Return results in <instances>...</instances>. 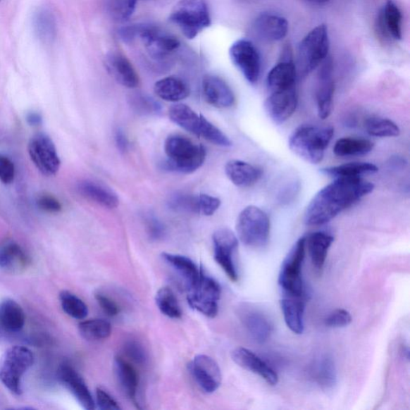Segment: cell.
<instances>
[{"label": "cell", "mask_w": 410, "mask_h": 410, "mask_svg": "<svg viewBox=\"0 0 410 410\" xmlns=\"http://www.w3.org/2000/svg\"><path fill=\"white\" fill-rule=\"evenodd\" d=\"M115 139L117 148H118L120 151L125 152L128 148V140L124 132L120 130H117Z\"/></svg>", "instance_id": "obj_53"}, {"label": "cell", "mask_w": 410, "mask_h": 410, "mask_svg": "<svg viewBox=\"0 0 410 410\" xmlns=\"http://www.w3.org/2000/svg\"><path fill=\"white\" fill-rule=\"evenodd\" d=\"M96 405L101 410H119L121 407L119 403L111 396L108 392L98 387L96 390Z\"/></svg>", "instance_id": "obj_50"}, {"label": "cell", "mask_w": 410, "mask_h": 410, "mask_svg": "<svg viewBox=\"0 0 410 410\" xmlns=\"http://www.w3.org/2000/svg\"><path fill=\"white\" fill-rule=\"evenodd\" d=\"M104 64L108 73L117 83L128 89H136L139 86V78L136 69L121 52H108L104 58Z\"/></svg>", "instance_id": "obj_21"}, {"label": "cell", "mask_w": 410, "mask_h": 410, "mask_svg": "<svg viewBox=\"0 0 410 410\" xmlns=\"http://www.w3.org/2000/svg\"><path fill=\"white\" fill-rule=\"evenodd\" d=\"M115 377L120 390L135 405H137V395L139 386V374L130 362L120 356H116L113 361Z\"/></svg>", "instance_id": "obj_28"}, {"label": "cell", "mask_w": 410, "mask_h": 410, "mask_svg": "<svg viewBox=\"0 0 410 410\" xmlns=\"http://www.w3.org/2000/svg\"><path fill=\"white\" fill-rule=\"evenodd\" d=\"M352 322V316L347 310L338 309L327 316L325 324L330 328L347 327Z\"/></svg>", "instance_id": "obj_46"}, {"label": "cell", "mask_w": 410, "mask_h": 410, "mask_svg": "<svg viewBox=\"0 0 410 410\" xmlns=\"http://www.w3.org/2000/svg\"><path fill=\"white\" fill-rule=\"evenodd\" d=\"M169 21L189 39L197 38L212 25L205 0H180L170 13Z\"/></svg>", "instance_id": "obj_5"}, {"label": "cell", "mask_w": 410, "mask_h": 410, "mask_svg": "<svg viewBox=\"0 0 410 410\" xmlns=\"http://www.w3.org/2000/svg\"><path fill=\"white\" fill-rule=\"evenodd\" d=\"M37 204L39 209L49 213H58L62 210V204L60 201L48 193L39 195L37 199Z\"/></svg>", "instance_id": "obj_47"}, {"label": "cell", "mask_w": 410, "mask_h": 410, "mask_svg": "<svg viewBox=\"0 0 410 410\" xmlns=\"http://www.w3.org/2000/svg\"><path fill=\"white\" fill-rule=\"evenodd\" d=\"M230 56L234 66L251 85L259 82L261 71V58L251 41L241 39L230 46Z\"/></svg>", "instance_id": "obj_13"}, {"label": "cell", "mask_w": 410, "mask_h": 410, "mask_svg": "<svg viewBox=\"0 0 410 410\" xmlns=\"http://www.w3.org/2000/svg\"><path fill=\"white\" fill-rule=\"evenodd\" d=\"M30 256L13 241L0 244V271L10 274H20L31 266Z\"/></svg>", "instance_id": "obj_24"}, {"label": "cell", "mask_w": 410, "mask_h": 410, "mask_svg": "<svg viewBox=\"0 0 410 410\" xmlns=\"http://www.w3.org/2000/svg\"><path fill=\"white\" fill-rule=\"evenodd\" d=\"M77 191L87 200L101 205L104 208L115 209L120 203L118 197L113 191L94 181H82L77 186Z\"/></svg>", "instance_id": "obj_33"}, {"label": "cell", "mask_w": 410, "mask_h": 410, "mask_svg": "<svg viewBox=\"0 0 410 410\" xmlns=\"http://www.w3.org/2000/svg\"><path fill=\"white\" fill-rule=\"evenodd\" d=\"M0 1H1V0H0Z\"/></svg>", "instance_id": "obj_56"}, {"label": "cell", "mask_w": 410, "mask_h": 410, "mask_svg": "<svg viewBox=\"0 0 410 410\" xmlns=\"http://www.w3.org/2000/svg\"><path fill=\"white\" fill-rule=\"evenodd\" d=\"M306 237L297 240L281 265L278 285L286 297H302V266L306 256Z\"/></svg>", "instance_id": "obj_9"}, {"label": "cell", "mask_w": 410, "mask_h": 410, "mask_svg": "<svg viewBox=\"0 0 410 410\" xmlns=\"http://www.w3.org/2000/svg\"><path fill=\"white\" fill-rule=\"evenodd\" d=\"M239 316L245 329L256 342L265 343L271 337L273 332L271 321L259 310L243 308Z\"/></svg>", "instance_id": "obj_27"}, {"label": "cell", "mask_w": 410, "mask_h": 410, "mask_svg": "<svg viewBox=\"0 0 410 410\" xmlns=\"http://www.w3.org/2000/svg\"><path fill=\"white\" fill-rule=\"evenodd\" d=\"M171 204L177 210L213 216L219 209L221 201L218 197L207 194L180 195L175 197Z\"/></svg>", "instance_id": "obj_26"}, {"label": "cell", "mask_w": 410, "mask_h": 410, "mask_svg": "<svg viewBox=\"0 0 410 410\" xmlns=\"http://www.w3.org/2000/svg\"><path fill=\"white\" fill-rule=\"evenodd\" d=\"M333 135L335 128L331 126L302 125L291 134L290 149L304 161L318 165L323 160Z\"/></svg>", "instance_id": "obj_2"}, {"label": "cell", "mask_w": 410, "mask_h": 410, "mask_svg": "<svg viewBox=\"0 0 410 410\" xmlns=\"http://www.w3.org/2000/svg\"><path fill=\"white\" fill-rule=\"evenodd\" d=\"M15 177L14 163L8 156L0 155V181L4 185L13 182Z\"/></svg>", "instance_id": "obj_48"}, {"label": "cell", "mask_w": 410, "mask_h": 410, "mask_svg": "<svg viewBox=\"0 0 410 410\" xmlns=\"http://www.w3.org/2000/svg\"><path fill=\"white\" fill-rule=\"evenodd\" d=\"M156 96L168 102L178 103L190 95V89L185 80L177 76H168L154 85Z\"/></svg>", "instance_id": "obj_34"}, {"label": "cell", "mask_w": 410, "mask_h": 410, "mask_svg": "<svg viewBox=\"0 0 410 410\" xmlns=\"http://www.w3.org/2000/svg\"><path fill=\"white\" fill-rule=\"evenodd\" d=\"M138 0H106L107 8L111 16L116 21L125 22L136 10Z\"/></svg>", "instance_id": "obj_45"}, {"label": "cell", "mask_w": 410, "mask_h": 410, "mask_svg": "<svg viewBox=\"0 0 410 410\" xmlns=\"http://www.w3.org/2000/svg\"><path fill=\"white\" fill-rule=\"evenodd\" d=\"M231 356L237 366L245 371L259 375L268 385H276L278 383L279 378L276 371L253 351L238 347L232 351Z\"/></svg>", "instance_id": "obj_22"}, {"label": "cell", "mask_w": 410, "mask_h": 410, "mask_svg": "<svg viewBox=\"0 0 410 410\" xmlns=\"http://www.w3.org/2000/svg\"><path fill=\"white\" fill-rule=\"evenodd\" d=\"M374 185L362 178H338L322 187L304 212V223L323 225L361 198L370 194Z\"/></svg>", "instance_id": "obj_1"}, {"label": "cell", "mask_w": 410, "mask_h": 410, "mask_svg": "<svg viewBox=\"0 0 410 410\" xmlns=\"http://www.w3.org/2000/svg\"><path fill=\"white\" fill-rule=\"evenodd\" d=\"M365 128L370 136L375 137H396L401 130L396 123L382 117H371L366 120Z\"/></svg>", "instance_id": "obj_42"}, {"label": "cell", "mask_w": 410, "mask_h": 410, "mask_svg": "<svg viewBox=\"0 0 410 410\" xmlns=\"http://www.w3.org/2000/svg\"><path fill=\"white\" fill-rule=\"evenodd\" d=\"M238 240L251 248H263L271 234V220L260 208L250 205L239 214L236 225Z\"/></svg>", "instance_id": "obj_8"}, {"label": "cell", "mask_w": 410, "mask_h": 410, "mask_svg": "<svg viewBox=\"0 0 410 410\" xmlns=\"http://www.w3.org/2000/svg\"><path fill=\"white\" fill-rule=\"evenodd\" d=\"M308 1L317 4H323L330 1V0H308Z\"/></svg>", "instance_id": "obj_55"}, {"label": "cell", "mask_w": 410, "mask_h": 410, "mask_svg": "<svg viewBox=\"0 0 410 410\" xmlns=\"http://www.w3.org/2000/svg\"><path fill=\"white\" fill-rule=\"evenodd\" d=\"M26 315L18 303L11 298L0 302V326L6 332L20 333L25 325Z\"/></svg>", "instance_id": "obj_32"}, {"label": "cell", "mask_w": 410, "mask_h": 410, "mask_svg": "<svg viewBox=\"0 0 410 410\" xmlns=\"http://www.w3.org/2000/svg\"><path fill=\"white\" fill-rule=\"evenodd\" d=\"M282 311L287 327L295 335H302L304 330V314L306 302L302 297H286L281 299Z\"/></svg>", "instance_id": "obj_30"}, {"label": "cell", "mask_w": 410, "mask_h": 410, "mask_svg": "<svg viewBox=\"0 0 410 410\" xmlns=\"http://www.w3.org/2000/svg\"><path fill=\"white\" fill-rule=\"evenodd\" d=\"M227 178L233 185L240 187H248L255 185L262 177L261 169L251 163L232 160L225 168Z\"/></svg>", "instance_id": "obj_31"}, {"label": "cell", "mask_w": 410, "mask_h": 410, "mask_svg": "<svg viewBox=\"0 0 410 410\" xmlns=\"http://www.w3.org/2000/svg\"><path fill=\"white\" fill-rule=\"evenodd\" d=\"M61 307L69 317L76 320H84L89 314L87 304L73 292L63 290L60 294Z\"/></svg>", "instance_id": "obj_43"}, {"label": "cell", "mask_w": 410, "mask_h": 410, "mask_svg": "<svg viewBox=\"0 0 410 410\" xmlns=\"http://www.w3.org/2000/svg\"><path fill=\"white\" fill-rule=\"evenodd\" d=\"M318 68L316 99L318 116L321 120H325L332 113L333 94L335 89L331 58L328 56Z\"/></svg>", "instance_id": "obj_19"}, {"label": "cell", "mask_w": 410, "mask_h": 410, "mask_svg": "<svg viewBox=\"0 0 410 410\" xmlns=\"http://www.w3.org/2000/svg\"><path fill=\"white\" fill-rule=\"evenodd\" d=\"M58 378L64 387L71 392L82 407L87 410L95 409V400H94L85 380L73 366L68 363H63L58 368Z\"/></svg>", "instance_id": "obj_20"}, {"label": "cell", "mask_w": 410, "mask_h": 410, "mask_svg": "<svg viewBox=\"0 0 410 410\" xmlns=\"http://www.w3.org/2000/svg\"><path fill=\"white\" fill-rule=\"evenodd\" d=\"M378 32L386 39L401 40L402 39V14L398 6L388 0L380 10L378 19Z\"/></svg>", "instance_id": "obj_25"}, {"label": "cell", "mask_w": 410, "mask_h": 410, "mask_svg": "<svg viewBox=\"0 0 410 410\" xmlns=\"http://www.w3.org/2000/svg\"><path fill=\"white\" fill-rule=\"evenodd\" d=\"M190 371L200 388L213 394L220 388L222 374L219 365L212 357L200 354L190 362Z\"/></svg>", "instance_id": "obj_15"}, {"label": "cell", "mask_w": 410, "mask_h": 410, "mask_svg": "<svg viewBox=\"0 0 410 410\" xmlns=\"http://www.w3.org/2000/svg\"><path fill=\"white\" fill-rule=\"evenodd\" d=\"M82 337L90 342L107 339L112 333V325L106 320L91 319L81 321L78 326Z\"/></svg>", "instance_id": "obj_40"}, {"label": "cell", "mask_w": 410, "mask_h": 410, "mask_svg": "<svg viewBox=\"0 0 410 410\" xmlns=\"http://www.w3.org/2000/svg\"><path fill=\"white\" fill-rule=\"evenodd\" d=\"M26 120L30 126L38 127L42 125L43 117L37 112H31L27 115Z\"/></svg>", "instance_id": "obj_54"}, {"label": "cell", "mask_w": 410, "mask_h": 410, "mask_svg": "<svg viewBox=\"0 0 410 410\" xmlns=\"http://www.w3.org/2000/svg\"><path fill=\"white\" fill-rule=\"evenodd\" d=\"M296 87L292 89L271 92L265 101L266 112L276 125H282L295 113L297 107Z\"/></svg>", "instance_id": "obj_16"}, {"label": "cell", "mask_w": 410, "mask_h": 410, "mask_svg": "<svg viewBox=\"0 0 410 410\" xmlns=\"http://www.w3.org/2000/svg\"><path fill=\"white\" fill-rule=\"evenodd\" d=\"M135 112L139 115L154 116L161 113L162 108L155 99L143 93L134 94L130 99Z\"/></svg>", "instance_id": "obj_44"}, {"label": "cell", "mask_w": 410, "mask_h": 410, "mask_svg": "<svg viewBox=\"0 0 410 410\" xmlns=\"http://www.w3.org/2000/svg\"><path fill=\"white\" fill-rule=\"evenodd\" d=\"M378 168L372 163L352 162L344 165L321 169V173L333 179L361 178L363 175L378 172Z\"/></svg>", "instance_id": "obj_36"}, {"label": "cell", "mask_w": 410, "mask_h": 410, "mask_svg": "<svg viewBox=\"0 0 410 410\" xmlns=\"http://www.w3.org/2000/svg\"><path fill=\"white\" fill-rule=\"evenodd\" d=\"M138 39L148 54L156 61L166 60L180 46V40L161 28L150 25H139Z\"/></svg>", "instance_id": "obj_11"}, {"label": "cell", "mask_w": 410, "mask_h": 410, "mask_svg": "<svg viewBox=\"0 0 410 410\" xmlns=\"http://www.w3.org/2000/svg\"><path fill=\"white\" fill-rule=\"evenodd\" d=\"M220 295V284L202 269L196 285L187 291V300L193 309L209 318H214L218 314Z\"/></svg>", "instance_id": "obj_10"}, {"label": "cell", "mask_w": 410, "mask_h": 410, "mask_svg": "<svg viewBox=\"0 0 410 410\" xmlns=\"http://www.w3.org/2000/svg\"><path fill=\"white\" fill-rule=\"evenodd\" d=\"M297 67L292 58V51L287 48L282 57L268 73L266 79L268 89L271 92L285 91L296 87Z\"/></svg>", "instance_id": "obj_18"}, {"label": "cell", "mask_w": 410, "mask_h": 410, "mask_svg": "<svg viewBox=\"0 0 410 410\" xmlns=\"http://www.w3.org/2000/svg\"><path fill=\"white\" fill-rule=\"evenodd\" d=\"M161 257L184 281L187 291L196 285L202 268L198 267L194 261L182 255L168 253H163Z\"/></svg>", "instance_id": "obj_29"}, {"label": "cell", "mask_w": 410, "mask_h": 410, "mask_svg": "<svg viewBox=\"0 0 410 410\" xmlns=\"http://www.w3.org/2000/svg\"><path fill=\"white\" fill-rule=\"evenodd\" d=\"M145 221L146 227H147V231L151 239L158 241V240H161L165 236V227L163 226L155 216H149Z\"/></svg>", "instance_id": "obj_51"}, {"label": "cell", "mask_w": 410, "mask_h": 410, "mask_svg": "<svg viewBox=\"0 0 410 410\" xmlns=\"http://www.w3.org/2000/svg\"><path fill=\"white\" fill-rule=\"evenodd\" d=\"M335 238L329 233L315 232L306 237V246L308 248L310 259L313 267L320 271L323 268L327 259L328 251Z\"/></svg>", "instance_id": "obj_35"}, {"label": "cell", "mask_w": 410, "mask_h": 410, "mask_svg": "<svg viewBox=\"0 0 410 410\" xmlns=\"http://www.w3.org/2000/svg\"><path fill=\"white\" fill-rule=\"evenodd\" d=\"M371 140L362 138L344 137L337 140L333 152L340 157L364 156L373 149Z\"/></svg>", "instance_id": "obj_38"}, {"label": "cell", "mask_w": 410, "mask_h": 410, "mask_svg": "<svg viewBox=\"0 0 410 410\" xmlns=\"http://www.w3.org/2000/svg\"><path fill=\"white\" fill-rule=\"evenodd\" d=\"M156 304L160 311L166 317L172 319L182 317V310L180 309L178 298L169 287H163L158 290Z\"/></svg>", "instance_id": "obj_41"}, {"label": "cell", "mask_w": 410, "mask_h": 410, "mask_svg": "<svg viewBox=\"0 0 410 410\" xmlns=\"http://www.w3.org/2000/svg\"><path fill=\"white\" fill-rule=\"evenodd\" d=\"M168 114L170 120L183 130L220 147H231L232 143L223 132L187 105L175 104Z\"/></svg>", "instance_id": "obj_4"}, {"label": "cell", "mask_w": 410, "mask_h": 410, "mask_svg": "<svg viewBox=\"0 0 410 410\" xmlns=\"http://www.w3.org/2000/svg\"><path fill=\"white\" fill-rule=\"evenodd\" d=\"M254 36L263 42H278L289 32V22L284 16L265 13L256 17L251 25Z\"/></svg>", "instance_id": "obj_17"}, {"label": "cell", "mask_w": 410, "mask_h": 410, "mask_svg": "<svg viewBox=\"0 0 410 410\" xmlns=\"http://www.w3.org/2000/svg\"><path fill=\"white\" fill-rule=\"evenodd\" d=\"M33 25L38 39L45 44H51L56 37L55 15L48 8H40L35 14Z\"/></svg>", "instance_id": "obj_37"}, {"label": "cell", "mask_w": 410, "mask_h": 410, "mask_svg": "<svg viewBox=\"0 0 410 410\" xmlns=\"http://www.w3.org/2000/svg\"><path fill=\"white\" fill-rule=\"evenodd\" d=\"M330 37L324 23L310 31L301 41L297 50V73L303 77L318 68L328 57Z\"/></svg>", "instance_id": "obj_6"}, {"label": "cell", "mask_w": 410, "mask_h": 410, "mask_svg": "<svg viewBox=\"0 0 410 410\" xmlns=\"http://www.w3.org/2000/svg\"><path fill=\"white\" fill-rule=\"evenodd\" d=\"M313 377L321 389L331 390L337 383V370L331 357L325 356L316 362Z\"/></svg>", "instance_id": "obj_39"}, {"label": "cell", "mask_w": 410, "mask_h": 410, "mask_svg": "<svg viewBox=\"0 0 410 410\" xmlns=\"http://www.w3.org/2000/svg\"><path fill=\"white\" fill-rule=\"evenodd\" d=\"M214 259L233 282L238 280V272L234 255L238 249L239 240L230 228H221L213 235Z\"/></svg>", "instance_id": "obj_14"}, {"label": "cell", "mask_w": 410, "mask_h": 410, "mask_svg": "<svg viewBox=\"0 0 410 410\" xmlns=\"http://www.w3.org/2000/svg\"><path fill=\"white\" fill-rule=\"evenodd\" d=\"M166 167L171 171L192 173L200 168L206 159V149L182 135L169 136L165 143Z\"/></svg>", "instance_id": "obj_3"}, {"label": "cell", "mask_w": 410, "mask_h": 410, "mask_svg": "<svg viewBox=\"0 0 410 410\" xmlns=\"http://www.w3.org/2000/svg\"><path fill=\"white\" fill-rule=\"evenodd\" d=\"M125 351L127 356L137 364L144 365L147 361V354L139 342L134 341L127 342L125 345Z\"/></svg>", "instance_id": "obj_49"}, {"label": "cell", "mask_w": 410, "mask_h": 410, "mask_svg": "<svg viewBox=\"0 0 410 410\" xmlns=\"http://www.w3.org/2000/svg\"><path fill=\"white\" fill-rule=\"evenodd\" d=\"M96 300L103 311L109 317H116L120 313V308L117 304L110 297L101 294H96Z\"/></svg>", "instance_id": "obj_52"}, {"label": "cell", "mask_w": 410, "mask_h": 410, "mask_svg": "<svg viewBox=\"0 0 410 410\" xmlns=\"http://www.w3.org/2000/svg\"><path fill=\"white\" fill-rule=\"evenodd\" d=\"M28 154L35 166L46 177L55 175L61 161L54 140L45 133L34 135L28 144Z\"/></svg>", "instance_id": "obj_12"}, {"label": "cell", "mask_w": 410, "mask_h": 410, "mask_svg": "<svg viewBox=\"0 0 410 410\" xmlns=\"http://www.w3.org/2000/svg\"><path fill=\"white\" fill-rule=\"evenodd\" d=\"M205 101L213 107L228 108L235 104V95L224 80L213 75H205L202 80Z\"/></svg>", "instance_id": "obj_23"}, {"label": "cell", "mask_w": 410, "mask_h": 410, "mask_svg": "<svg viewBox=\"0 0 410 410\" xmlns=\"http://www.w3.org/2000/svg\"><path fill=\"white\" fill-rule=\"evenodd\" d=\"M34 361L32 351L25 347L15 345L6 350L0 359V383L11 394L20 396L23 378L30 370Z\"/></svg>", "instance_id": "obj_7"}]
</instances>
